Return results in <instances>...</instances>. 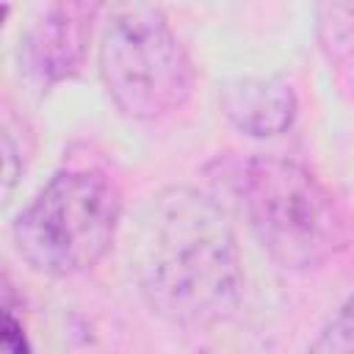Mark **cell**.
Here are the masks:
<instances>
[{
  "mask_svg": "<svg viewBox=\"0 0 354 354\" xmlns=\"http://www.w3.org/2000/svg\"><path fill=\"white\" fill-rule=\"evenodd\" d=\"M3 348L6 351H22V348H28L25 335H22V326L14 321L11 310L3 313Z\"/></svg>",
  "mask_w": 354,
  "mask_h": 354,
  "instance_id": "obj_8",
  "label": "cell"
},
{
  "mask_svg": "<svg viewBox=\"0 0 354 354\" xmlns=\"http://www.w3.org/2000/svg\"><path fill=\"white\" fill-rule=\"evenodd\" d=\"M147 307L177 326H213L243 296V263L224 205L191 185L160 188L141 207L127 249Z\"/></svg>",
  "mask_w": 354,
  "mask_h": 354,
  "instance_id": "obj_1",
  "label": "cell"
},
{
  "mask_svg": "<svg viewBox=\"0 0 354 354\" xmlns=\"http://www.w3.org/2000/svg\"><path fill=\"white\" fill-rule=\"evenodd\" d=\"M218 111L238 133L274 138L293 124L299 100L285 77H235L218 88Z\"/></svg>",
  "mask_w": 354,
  "mask_h": 354,
  "instance_id": "obj_5",
  "label": "cell"
},
{
  "mask_svg": "<svg viewBox=\"0 0 354 354\" xmlns=\"http://www.w3.org/2000/svg\"><path fill=\"white\" fill-rule=\"evenodd\" d=\"M216 199L285 268H313L346 246L348 224L335 194L301 163L277 155H218L205 166Z\"/></svg>",
  "mask_w": 354,
  "mask_h": 354,
  "instance_id": "obj_2",
  "label": "cell"
},
{
  "mask_svg": "<svg viewBox=\"0 0 354 354\" xmlns=\"http://www.w3.org/2000/svg\"><path fill=\"white\" fill-rule=\"evenodd\" d=\"M310 348L313 351H326V354L354 351V293L340 304V310L318 332V337L310 343Z\"/></svg>",
  "mask_w": 354,
  "mask_h": 354,
  "instance_id": "obj_7",
  "label": "cell"
},
{
  "mask_svg": "<svg viewBox=\"0 0 354 354\" xmlns=\"http://www.w3.org/2000/svg\"><path fill=\"white\" fill-rule=\"evenodd\" d=\"M97 3L100 0H61L33 28L28 39V64L44 83H55L77 69Z\"/></svg>",
  "mask_w": 354,
  "mask_h": 354,
  "instance_id": "obj_6",
  "label": "cell"
},
{
  "mask_svg": "<svg viewBox=\"0 0 354 354\" xmlns=\"http://www.w3.org/2000/svg\"><path fill=\"white\" fill-rule=\"evenodd\" d=\"M122 191L102 169H64L19 210L11 238L39 274L72 277L94 268L116 241Z\"/></svg>",
  "mask_w": 354,
  "mask_h": 354,
  "instance_id": "obj_3",
  "label": "cell"
},
{
  "mask_svg": "<svg viewBox=\"0 0 354 354\" xmlns=\"http://www.w3.org/2000/svg\"><path fill=\"white\" fill-rule=\"evenodd\" d=\"M97 64L113 105L138 122L180 111L194 91V64L158 0H113Z\"/></svg>",
  "mask_w": 354,
  "mask_h": 354,
  "instance_id": "obj_4",
  "label": "cell"
}]
</instances>
